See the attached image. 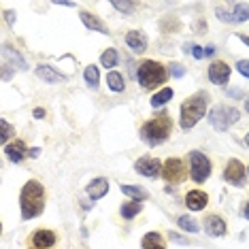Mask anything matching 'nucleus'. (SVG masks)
I'll list each match as a JSON object with an SVG mask.
<instances>
[{"instance_id": "nucleus-22", "label": "nucleus", "mask_w": 249, "mask_h": 249, "mask_svg": "<svg viewBox=\"0 0 249 249\" xmlns=\"http://www.w3.org/2000/svg\"><path fill=\"white\" fill-rule=\"evenodd\" d=\"M141 209H143V205H141L139 200H132V202H126V205H122L120 213H122V217H124V219H132L134 215H139V213H141Z\"/></svg>"}, {"instance_id": "nucleus-20", "label": "nucleus", "mask_w": 249, "mask_h": 249, "mask_svg": "<svg viewBox=\"0 0 249 249\" xmlns=\"http://www.w3.org/2000/svg\"><path fill=\"white\" fill-rule=\"evenodd\" d=\"M141 247L143 249H164V241L158 232H147L141 241Z\"/></svg>"}, {"instance_id": "nucleus-13", "label": "nucleus", "mask_w": 249, "mask_h": 249, "mask_svg": "<svg viewBox=\"0 0 249 249\" xmlns=\"http://www.w3.org/2000/svg\"><path fill=\"white\" fill-rule=\"evenodd\" d=\"M86 192H88V196L92 198V200H100L107 192H109V181H107L105 177H98V179H94L92 183L86 188Z\"/></svg>"}, {"instance_id": "nucleus-34", "label": "nucleus", "mask_w": 249, "mask_h": 249, "mask_svg": "<svg viewBox=\"0 0 249 249\" xmlns=\"http://www.w3.org/2000/svg\"><path fill=\"white\" fill-rule=\"evenodd\" d=\"M215 53V47L213 45H209V47H205V55H213Z\"/></svg>"}, {"instance_id": "nucleus-9", "label": "nucleus", "mask_w": 249, "mask_h": 249, "mask_svg": "<svg viewBox=\"0 0 249 249\" xmlns=\"http://www.w3.org/2000/svg\"><path fill=\"white\" fill-rule=\"evenodd\" d=\"M224 177L232 185H243L245 183V166L241 164V160H230L228 166L224 171Z\"/></svg>"}, {"instance_id": "nucleus-38", "label": "nucleus", "mask_w": 249, "mask_h": 249, "mask_svg": "<svg viewBox=\"0 0 249 249\" xmlns=\"http://www.w3.org/2000/svg\"><path fill=\"white\" fill-rule=\"evenodd\" d=\"M239 38H241V41H243V43H245V45H247V47H249V36H245V35H241Z\"/></svg>"}, {"instance_id": "nucleus-39", "label": "nucleus", "mask_w": 249, "mask_h": 249, "mask_svg": "<svg viewBox=\"0 0 249 249\" xmlns=\"http://www.w3.org/2000/svg\"><path fill=\"white\" fill-rule=\"evenodd\" d=\"M4 15H7V19H9V21H13V19H15V18H13V13H11V11H7V13H4Z\"/></svg>"}, {"instance_id": "nucleus-40", "label": "nucleus", "mask_w": 249, "mask_h": 249, "mask_svg": "<svg viewBox=\"0 0 249 249\" xmlns=\"http://www.w3.org/2000/svg\"><path fill=\"white\" fill-rule=\"evenodd\" d=\"M243 213H245V219H249V202H247V207H245V211Z\"/></svg>"}, {"instance_id": "nucleus-42", "label": "nucleus", "mask_w": 249, "mask_h": 249, "mask_svg": "<svg viewBox=\"0 0 249 249\" xmlns=\"http://www.w3.org/2000/svg\"><path fill=\"white\" fill-rule=\"evenodd\" d=\"M245 111L249 113V100H247V103H245Z\"/></svg>"}, {"instance_id": "nucleus-23", "label": "nucleus", "mask_w": 249, "mask_h": 249, "mask_svg": "<svg viewBox=\"0 0 249 249\" xmlns=\"http://www.w3.org/2000/svg\"><path fill=\"white\" fill-rule=\"evenodd\" d=\"M83 77H86V83L89 88H98V83H100V71H98V66H94V64H89L86 71H83Z\"/></svg>"}, {"instance_id": "nucleus-2", "label": "nucleus", "mask_w": 249, "mask_h": 249, "mask_svg": "<svg viewBox=\"0 0 249 249\" xmlns=\"http://www.w3.org/2000/svg\"><path fill=\"white\" fill-rule=\"evenodd\" d=\"M209 96L207 94H196V96H192V98H188L183 105H181V128L183 130H190V128H194L198 122L205 117V113H207V103H209Z\"/></svg>"}, {"instance_id": "nucleus-5", "label": "nucleus", "mask_w": 249, "mask_h": 249, "mask_svg": "<svg viewBox=\"0 0 249 249\" xmlns=\"http://www.w3.org/2000/svg\"><path fill=\"white\" fill-rule=\"evenodd\" d=\"M239 117H241L239 109L236 107H228V105H217L209 113V122L217 130H228L234 122H239Z\"/></svg>"}, {"instance_id": "nucleus-30", "label": "nucleus", "mask_w": 249, "mask_h": 249, "mask_svg": "<svg viewBox=\"0 0 249 249\" xmlns=\"http://www.w3.org/2000/svg\"><path fill=\"white\" fill-rule=\"evenodd\" d=\"M236 71H239L243 77L249 79V60H239L236 62Z\"/></svg>"}, {"instance_id": "nucleus-15", "label": "nucleus", "mask_w": 249, "mask_h": 249, "mask_svg": "<svg viewBox=\"0 0 249 249\" xmlns=\"http://www.w3.org/2000/svg\"><path fill=\"white\" fill-rule=\"evenodd\" d=\"M205 230L209 236H224L226 234V222L217 215H209L205 219Z\"/></svg>"}, {"instance_id": "nucleus-41", "label": "nucleus", "mask_w": 249, "mask_h": 249, "mask_svg": "<svg viewBox=\"0 0 249 249\" xmlns=\"http://www.w3.org/2000/svg\"><path fill=\"white\" fill-rule=\"evenodd\" d=\"M245 145L249 147V134H245Z\"/></svg>"}, {"instance_id": "nucleus-1", "label": "nucleus", "mask_w": 249, "mask_h": 249, "mask_svg": "<svg viewBox=\"0 0 249 249\" xmlns=\"http://www.w3.org/2000/svg\"><path fill=\"white\" fill-rule=\"evenodd\" d=\"M19 207H21V217L24 219H35L43 213L45 209V190L38 181H28L19 194Z\"/></svg>"}, {"instance_id": "nucleus-33", "label": "nucleus", "mask_w": 249, "mask_h": 249, "mask_svg": "<svg viewBox=\"0 0 249 249\" xmlns=\"http://www.w3.org/2000/svg\"><path fill=\"white\" fill-rule=\"evenodd\" d=\"M38 154H41V149H38V147H35V149H30V151H28V156H32V158H36Z\"/></svg>"}, {"instance_id": "nucleus-21", "label": "nucleus", "mask_w": 249, "mask_h": 249, "mask_svg": "<svg viewBox=\"0 0 249 249\" xmlns=\"http://www.w3.org/2000/svg\"><path fill=\"white\" fill-rule=\"evenodd\" d=\"M171 98H173V89L162 88L160 92H156L154 96H151V107H154V109H160V107H164Z\"/></svg>"}, {"instance_id": "nucleus-31", "label": "nucleus", "mask_w": 249, "mask_h": 249, "mask_svg": "<svg viewBox=\"0 0 249 249\" xmlns=\"http://www.w3.org/2000/svg\"><path fill=\"white\" fill-rule=\"evenodd\" d=\"M192 55H194L196 60H202L205 58V49H202L200 45H194V47H192Z\"/></svg>"}, {"instance_id": "nucleus-18", "label": "nucleus", "mask_w": 249, "mask_h": 249, "mask_svg": "<svg viewBox=\"0 0 249 249\" xmlns=\"http://www.w3.org/2000/svg\"><path fill=\"white\" fill-rule=\"evenodd\" d=\"M81 21H83V26H86V28H89V30H96V32H103V35H109V28H107L103 21L96 18L94 13H89V11H83V13H81Z\"/></svg>"}, {"instance_id": "nucleus-27", "label": "nucleus", "mask_w": 249, "mask_h": 249, "mask_svg": "<svg viewBox=\"0 0 249 249\" xmlns=\"http://www.w3.org/2000/svg\"><path fill=\"white\" fill-rule=\"evenodd\" d=\"M177 224H179V228L185 230V232H198L200 230V224H198L194 217H190V215H181V217L177 219Z\"/></svg>"}, {"instance_id": "nucleus-6", "label": "nucleus", "mask_w": 249, "mask_h": 249, "mask_svg": "<svg viewBox=\"0 0 249 249\" xmlns=\"http://www.w3.org/2000/svg\"><path fill=\"white\" fill-rule=\"evenodd\" d=\"M190 175L194 183H205L211 175V162L200 151H190Z\"/></svg>"}, {"instance_id": "nucleus-35", "label": "nucleus", "mask_w": 249, "mask_h": 249, "mask_svg": "<svg viewBox=\"0 0 249 249\" xmlns=\"http://www.w3.org/2000/svg\"><path fill=\"white\" fill-rule=\"evenodd\" d=\"M35 117H38V120H43V117H45V111H43V109H36V111H35Z\"/></svg>"}, {"instance_id": "nucleus-10", "label": "nucleus", "mask_w": 249, "mask_h": 249, "mask_svg": "<svg viewBox=\"0 0 249 249\" xmlns=\"http://www.w3.org/2000/svg\"><path fill=\"white\" fill-rule=\"evenodd\" d=\"M217 18L224 21H247L249 7L245 2H236V4H232V13H226L224 9H217Z\"/></svg>"}, {"instance_id": "nucleus-8", "label": "nucleus", "mask_w": 249, "mask_h": 249, "mask_svg": "<svg viewBox=\"0 0 249 249\" xmlns=\"http://www.w3.org/2000/svg\"><path fill=\"white\" fill-rule=\"evenodd\" d=\"M134 168H137L139 175H143V177H149V179H156L160 177L162 173V164L156 160V158H141L134 164Z\"/></svg>"}, {"instance_id": "nucleus-28", "label": "nucleus", "mask_w": 249, "mask_h": 249, "mask_svg": "<svg viewBox=\"0 0 249 249\" xmlns=\"http://www.w3.org/2000/svg\"><path fill=\"white\" fill-rule=\"evenodd\" d=\"M111 4H113V9L122 11L124 15H130L134 9H137V4H134V2H124V0H115V2H111Z\"/></svg>"}, {"instance_id": "nucleus-12", "label": "nucleus", "mask_w": 249, "mask_h": 249, "mask_svg": "<svg viewBox=\"0 0 249 249\" xmlns=\"http://www.w3.org/2000/svg\"><path fill=\"white\" fill-rule=\"evenodd\" d=\"M207 202H209V196L200 190H192L185 196V205H188L190 211H202L207 207Z\"/></svg>"}, {"instance_id": "nucleus-26", "label": "nucleus", "mask_w": 249, "mask_h": 249, "mask_svg": "<svg viewBox=\"0 0 249 249\" xmlns=\"http://www.w3.org/2000/svg\"><path fill=\"white\" fill-rule=\"evenodd\" d=\"M117 60H120L117 49H105L103 55H100V64H103L105 69H113V66H117Z\"/></svg>"}, {"instance_id": "nucleus-7", "label": "nucleus", "mask_w": 249, "mask_h": 249, "mask_svg": "<svg viewBox=\"0 0 249 249\" xmlns=\"http://www.w3.org/2000/svg\"><path fill=\"white\" fill-rule=\"evenodd\" d=\"M162 175L166 179V183H181L185 179V166L179 158H168L162 164Z\"/></svg>"}, {"instance_id": "nucleus-11", "label": "nucleus", "mask_w": 249, "mask_h": 249, "mask_svg": "<svg viewBox=\"0 0 249 249\" xmlns=\"http://www.w3.org/2000/svg\"><path fill=\"white\" fill-rule=\"evenodd\" d=\"M209 79H211V83H215V86H226L230 79V66L226 62H213L209 66Z\"/></svg>"}, {"instance_id": "nucleus-14", "label": "nucleus", "mask_w": 249, "mask_h": 249, "mask_svg": "<svg viewBox=\"0 0 249 249\" xmlns=\"http://www.w3.org/2000/svg\"><path fill=\"white\" fill-rule=\"evenodd\" d=\"M126 45L132 49L134 53H143L147 49V38H145L143 32L132 30V32H128V35H126Z\"/></svg>"}, {"instance_id": "nucleus-16", "label": "nucleus", "mask_w": 249, "mask_h": 249, "mask_svg": "<svg viewBox=\"0 0 249 249\" xmlns=\"http://www.w3.org/2000/svg\"><path fill=\"white\" fill-rule=\"evenodd\" d=\"M36 75H38V79H43V81H47V83H60V81H64L66 79V75L53 71L52 66H47V64L36 66Z\"/></svg>"}, {"instance_id": "nucleus-32", "label": "nucleus", "mask_w": 249, "mask_h": 249, "mask_svg": "<svg viewBox=\"0 0 249 249\" xmlns=\"http://www.w3.org/2000/svg\"><path fill=\"white\" fill-rule=\"evenodd\" d=\"M183 72H185V71H183V66L171 64V75H173V77H177V79H179V77H183Z\"/></svg>"}, {"instance_id": "nucleus-3", "label": "nucleus", "mask_w": 249, "mask_h": 249, "mask_svg": "<svg viewBox=\"0 0 249 249\" xmlns=\"http://www.w3.org/2000/svg\"><path fill=\"white\" fill-rule=\"evenodd\" d=\"M171 128H173V122L168 115H158L154 120H149L141 128V137L147 145H160L168 139L171 134Z\"/></svg>"}, {"instance_id": "nucleus-36", "label": "nucleus", "mask_w": 249, "mask_h": 249, "mask_svg": "<svg viewBox=\"0 0 249 249\" xmlns=\"http://www.w3.org/2000/svg\"><path fill=\"white\" fill-rule=\"evenodd\" d=\"M230 96H234V98H236V96H243L241 92H239V89H230V92H228Z\"/></svg>"}, {"instance_id": "nucleus-4", "label": "nucleus", "mask_w": 249, "mask_h": 249, "mask_svg": "<svg viewBox=\"0 0 249 249\" xmlns=\"http://www.w3.org/2000/svg\"><path fill=\"white\" fill-rule=\"evenodd\" d=\"M137 79L143 88H158L160 83L166 81V69L160 64V62H154V60H147L139 66L137 71Z\"/></svg>"}, {"instance_id": "nucleus-29", "label": "nucleus", "mask_w": 249, "mask_h": 249, "mask_svg": "<svg viewBox=\"0 0 249 249\" xmlns=\"http://www.w3.org/2000/svg\"><path fill=\"white\" fill-rule=\"evenodd\" d=\"M0 128H2V134H0V139H2L4 147H7V141H9L11 134H13V128L9 126V122H7V120H0Z\"/></svg>"}, {"instance_id": "nucleus-19", "label": "nucleus", "mask_w": 249, "mask_h": 249, "mask_svg": "<svg viewBox=\"0 0 249 249\" xmlns=\"http://www.w3.org/2000/svg\"><path fill=\"white\" fill-rule=\"evenodd\" d=\"M4 151H7V156H9V160L11 162H21L26 158V145L21 143V141H15V143H9L7 147H4Z\"/></svg>"}, {"instance_id": "nucleus-24", "label": "nucleus", "mask_w": 249, "mask_h": 249, "mask_svg": "<svg viewBox=\"0 0 249 249\" xmlns=\"http://www.w3.org/2000/svg\"><path fill=\"white\" fill-rule=\"evenodd\" d=\"M122 192H124L126 196L134 198V200H139V202H141V200H145V198L149 196L145 190H141L139 185H128V183H124V185H122Z\"/></svg>"}, {"instance_id": "nucleus-25", "label": "nucleus", "mask_w": 249, "mask_h": 249, "mask_svg": "<svg viewBox=\"0 0 249 249\" xmlns=\"http://www.w3.org/2000/svg\"><path fill=\"white\" fill-rule=\"evenodd\" d=\"M107 83H109V88L113 89V92H124V88H126L124 77L120 75V72H115V71H111L109 75H107Z\"/></svg>"}, {"instance_id": "nucleus-17", "label": "nucleus", "mask_w": 249, "mask_h": 249, "mask_svg": "<svg viewBox=\"0 0 249 249\" xmlns=\"http://www.w3.org/2000/svg\"><path fill=\"white\" fill-rule=\"evenodd\" d=\"M32 243H35V247H38V249H49L55 243V234L52 230H36L35 234H32Z\"/></svg>"}, {"instance_id": "nucleus-37", "label": "nucleus", "mask_w": 249, "mask_h": 249, "mask_svg": "<svg viewBox=\"0 0 249 249\" xmlns=\"http://www.w3.org/2000/svg\"><path fill=\"white\" fill-rule=\"evenodd\" d=\"M55 4H60V7H75V2H55Z\"/></svg>"}]
</instances>
